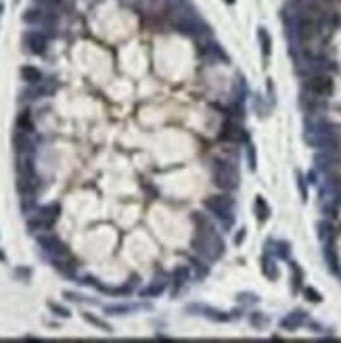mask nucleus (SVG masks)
Wrapping results in <instances>:
<instances>
[{
    "label": "nucleus",
    "mask_w": 341,
    "mask_h": 343,
    "mask_svg": "<svg viewBox=\"0 0 341 343\" xmlns=\"http://www.w3.org/2000/svg\"><path fill=\"white\" fill-rule=\"evenodd\" d=\"M251 322H253V326H258V329H260V326H266V318H262V314H253L251 316Z\"/></svg>",
    "instance_id": "412c9836"
},
{
    "label": "nucleus",
    "mask_w": 341,
    "mask_h": 343,
    "mask_svg": "<svg viewBox=\"0 0 341 343\" xmlns=\"http://www.w3.org/2000/svg\"><path fill=\"white\" fill-rule=\"evenodd\" d=\"M49 308L52 310V312H55V314H59V316H63V318H67L69 316V310H65V308H61V306H57V303H49Z\"/></svg>",
    "instance_id": "6ab92c4d"
},
{
    "label": "nucleus",
    "mask_w": 341,
    "mask_h": 343,
    "mask_svg": "<svg viewBox=\"0 0 341 343\" xmlns=\"http://www.w3.org/2000/svg\"><path fill=\"white\" fill-rule=\"evenodd\" d=\"M17 130L29 132V134L34 132V122H32V115H29V111H23L19 118H17Z\"/></svg>",
    "instance_id": "ddd939ff"
},
{
    "label": "nucleus",
    "mask_w": 341,
    "mask_h": 343,
    "mask_svg": "<svg viewBox=\"0 0 341 343\" xmlns=\"http://www.w3.org/2000/svg\"><path fill=\"white\" fill-rule=\"evenodd\" d=\"M214 182L220 189L232 191L239 184V174H237L235 166H230L226 161H216L214 163Z\"/></svg>",
    "instance_id": "f257e3e1"
},
{
    "label": "nucleus",
    "mask_w": 341,
    "mask_h": 343,
    "mask_svg": "<svg viewBox=\"0 0 341 343\" xmlns=\"http://www.w3.org/2000/svg\"><path fill=\"white\" fill-rule=\"evenodd\" d=\"M84 316H86V320H88L90 324H95V326H98V329H103V331H107V333L111 331V326H109V324H105V322H100V320H97V318L92 316V314H84Z\"/></svg>",
    "instance_id": "a211bd4d"
},
{
    "label": "nucleus",
    "mask_w": 341,
    "mask_h": 343,
    "mask_svg": "<svg viewBox=\"0 0 341 343\" xmlns=\"http://www.w3.org/2000/svg\"><path fill=\"white\" fill-rule=\"evenodd\" d=\"M264 274H266L268 278H272V280L278 276V272H276V268H274V262H270V260L264 262Z\"/></svg>",
    "instance_id": "f3484780"
},
{
    "label": "nucleus",
    "mask_w": 341,
    "mask_h": 343,
    "mask_svg": "<svg viewBox=\"0 0 341 343\" xmlns=\"http://www.w3.org/2000/svg\"><path fill=\"white\" fill-rule=\"evenodd\" d=\"M164 289H166V283H164V280H161V283H159V280H155V283L149 287V289H145L141 295H143V297H155V295H161V293H164Z\"/></svg>",
    "instance_id": "dca6fc26"
},
{
    "label": "nucleus",
    "mask_w": 341,
    "mask_h": 343,
    "mask_svg": "<svg viewBox=\"0 0 341 343\" xmlns=\"http://www.w3.org/2000/svg\"><path fill=\"white\" fill-rule=\"evenodd\" d=\"M220 138L222 140H243L245 134H243V130L239 126H235L232 122H224L222 128H220Z\"/></svg>",
    "instance_id": "6e6552de"
},
{
    "label": "nucleus",
    "mask_w": 341,
    "mask_h": 343,
    "mask_svg": "<svg viewBox=\"0 0 341 343\" xmlns=\"http://www.w3.org/2000/svg\"><path fill=\"white\" fill-rule=\"evenodd\" d=\"M25 46L29 49V52L34 54H44L46 46H49V40L42 32H27L25 34Z\"/></svg>",
    "instance_id": "0eeeda50"
},
{
    "label": "nucleus",
    "mask_w": 341,
    "mask_h": 343,
    "mask_svg": "<svg viewBox=\"0 0 341 343\" xmlns=\"http://www.w3.org/2000/svg\"><path fill=\"white\" fill-rule=\"evenodd\" d=\"M304 320H306V314H304V312H293V314H289V316L283 318V320H281V326H283V329H287V331H293V329H297V326L304 324Z\"/></svg>",
    "instance_id": "1a4fd4ad"
},
{
    "label": "nucleus",
    "mask_w": 341,
    "mask_h": 343,
    "mask_svg": "<svg viewBox=\"0 0 341 343\" xmlns=\"http://www.w3.org/2000/svg\"><path fill=\"white\" fill-rule=\"evenodd\" d=\"M276 249H278V255L281 257H289V245L287 243H278Z\"/></svg>",
    "instance_id": "5701e85b"
},
{
    "label": "nucleus",
    "mask_w": 341,
    "mask_h": 343,
    "mask_svg": "<svg viewBox=\"0 0 341 343\" xmlns=\"http://www.w3.org/2000/svg\"><path fill=\"white\" fill-rule=\"evenodd\" d=\"M38 243H40V247L44 249L46 253H50V255H55L57 260L59 257H67L69 251H67V247L61 243V241L57 237H52V235H42L40 239H38Z\"/></svg>",
    "instance_id": "423d86ee"
},
{
    "label": "nucleus",
    "mask_w": 341,
    "mask_h": 343,
    "mask_svg": "<svg viewBox=\"0 0 341 343\" xmlns=\"http://www.w3.org/2000/svg\"><path fill=\"white\" fill-rule=\"evenodd\" d=\"M224 2H228V4H232V2H235V0H224Z\"/></svg>",
    "instance_id": "cd10ccee"
},
{
    "label": "nucleus",
    "mask_w": 341,
    "mask_h": 343,
    "mask_svg": "<svg viewBox=\"0 0 341 343\" xmlns=\"http://www.w3.org/2000/svg\"><path fill=\"white\" fill-rule=\"evenodd\" d=\"M23 21L25 23H49L50 17H46V13L40 11V9H29L23 15Z\"/></svg>",
    "instance_id": "9b49d317"
},
{
    "label": "nucleus",
    "mask_w": 341,
    "mask_h": 343,
    "mask_svg": "<svg viewBox=\"0 0 341 343\" xmlns=\"http://www.w3.org/2000/svg\"><path fill=\"white\" fill-rule=\"evenodd\" d=\"M258 38H260V44H262V52H264V57H270V50H272V38H270L268 29L260 27L258 29Z\"/></svg>",
    "instance_id": "f8f14e48"
},
{
    "label": "nucleus",
    "mask_w": 341,
    "mask_h": 343,
    "mask_svg": "<svg viewBox=\"0 0 341 343\" xmlns=\"http://www.w3.org/2000/svg\"><path fill=\"white\" fill-rule=\"evenodd\" d=\"M59 214H61V207H59L57 203L42 207L40 212H38V216H36V218H32V220L27 222L29 230H49L50 226L57 222Z\"/></svg>",
    "instance_id": "f03ea898"
},
{
    "label": "nucleus",
    "mask_w": 341,
    "mask_h": 343,
    "mask_svg": "<svg viewBox=\"0 0 341 343\" xmlns=\"http://www.w3.org/2000/svg\"><path fill=\"white\" fill-rule=\"evenodd\" d=\"M247 155H249V168L255 170V151H253V147H247Z\"/></svg>",
    "instance_id": "b1692460"
},
{
    "label": "nucleus",
    "mask_w": 341,
    "mask_h": 343,
    "mask_svg": "<svg viewBox=\"0 0 341 343\" xmlns=\"http://www.w3.org/2000/svg\"><path fill=\"white\" fill-rule=\"evenodd\" d=\"M306 92L312 97H329L333 92V80L327 74H312L306 80Z\"/></svg>",
    "instance_id": "7ed1b4c3"
},
{
    "label": "nucleus",
    "mask_w": 341,
    "mask_h": 343,
    "mask_svg": "<svg viewBox=\"0 0 341 343\" xmlns=\"http://www.w3.org/2000/svg\"><path fill=\"white\" fill-rule=\"evenodd\" d=\"M339 203V191H337V184L333 180H327L322 186H320V205H322V212L327 214H333L335 207Z\"/></svg>",
    "instance_id": "39448f33"
},
{
    "label": "nucleus",
    "mask_w": 341,
    "mask_h": 343,
    "mask_svg": "<svg viewBox=\"0 0 341 343\" xmlns=\"http://www.w3.org/2000/svg\"><path fill=\"white\" fill-rule=\"evenodd\" d=\"M299 280H301V272H299V268L295 266V264H293V287H299Z\"/></svg>",
    "instance_id": "4be33fe9"
},
{
    "label": "nucleus",
    "mask_w": 341,
    "mask_h": 343,
    "mask_svg": "<svg viewBox=\"0 0 341 343\" xmlns=\"http://www.w3.org/2000/svg\"><path fill=\"white\" fill-rule=\"evenodd\" d=\"M21 77H23V82H27V84H32V86H36V84L42 82L40 69H36V67H32V65H25V67L21 69Z\"/></svg>",
    "instance_id": "9d476101"
},
{
    "label": "nucleus",
    "mask_w": 341,
    "mask_h": 343,
    "mask_svg": "<svg viewBox=\"0 0 341 343\" xmlns=\"http://www.w3.org/2000/svg\"><path fill=\"white\" fill-rule=\"evenodd\" d=\"M36 2H40L42 6H57L61 0H36Z\"/></svg>",
    "instance_id": "393cba45"
},
{
    "label": "nucleus",
    "mask_w": 341,
    "mask_h": 343,
    "mask_svg": "<svg viewBox=\"0 0 341 343\" xmlns=\"http://www.w3.org/2000/svg\"><path fill=\"white\" fill-rule=\"evenodd\" d=\"M255 216H258L260 222H266L268 216H270V207L266 205V201L262 199V197L255 199Z\"/></svg>",
    "instance_id": "4468645a"
},
{
    "label": "nucleus",
    "mask_w": 341,
    "mask_h": 343,
    "mask_svg": "<svg viewBox=\"0 0 341 343\" xmlns=\"http://www.w3.org/2000/svg\"><path fill=\"white\" fill-rule=\"evenodd\" d=\"M0 260H4V255H2V253H0Z\"/></svg>",
    "instance_id": "c85d7f7f"
},
{
    "label": "nucleus",
    "mask_w": 341,
    "mask_h": 343,
    "mask_svg": "<svg viewBox=\"0 0 341 343\" xmlns=\"http://www.w3.org/2000/svg\"><path fill=\"white\" fill-rule=\"evenodd\" d=\"M304 293H306V297H308V301H314V303H318V301L322 299V297H320V295H318V293H316L314 289H306Z\"/></svg>",
    "instance_id": "aec40b11"
},
{
    "label": "nucleus",
    "mask_w": 341,
    "mask_h": 343,
    "mask_svg": "<svg viewBox=\"0 0 341 343\" xmlns=\"http://www.w3.org/2000/svg\"><path fill=\"white\" fill-rule=\"evenodd\" d=\"M65 297L73 299V301H84V297H80V295H75V293H65Z\"/></svg>",
    "instance_id": "a878e982"
},
{
    "label": "nucleus",
    "mask_w": 341,
    "mask_h": 343,
    "mask_svg": "<svg viewBox=\"0 0 341 343\" xmlns=\"http://www.w3.org/2000/svg\"><path fill=\"white\" fill-rule=\"evenodd\" d=\"M243 237H245V230H241V232H239V235H237V239H235V243L239 245V243H241V241H243Z\"/></svg>",
    "instance_id": "bb28decb"
},
{
    "label": "nucleus",
    "mask_w": 341,
    "mask_h": 343,
    "mask_svg": "<svg viewBox=\"0 0 341 343\" xmlns=\"http://www.w3.org/2000/svg\"><path fill=\"white\" fill-rule=\"evenodd\" d=\"M187 280H189V268L176 270V274H174V291H180Z\"/></svg>",
    "instance_id": "2eb2a0df"
},
{
    "label": "nucleus",
    "mask_w": 341,
    "mask_h": 343,
    "mask_svg": "<svg viewBox=\"0 0 341 343\" xmlns=\"http://www.w3.org/2000/svg\"><path fill=\"white\" fill-rule=\"evenodd\" d=\"M205 207L226 226H232V203L228 197H209L205 201Z\"/></svg>",
    "instance_id": "20e7f679"
}]
</instances>
